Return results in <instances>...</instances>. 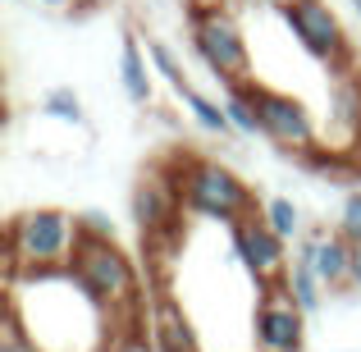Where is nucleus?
Instances as JSON below:
<instances>
[{
	"label": "nucleus",
	"instance_id": "nucleus-2",
	"mask_svg": "<svg viewBox=\"0 0 361 352\" xmlns=\"http://www.w3.org/2000/svg\"><path fill=\"white\" fill-rule=\"evenodd\" d=\"M82 243V220L51 206L23 211L5 229V284L18 274H42V270H69L73 252Z\"/></svg>",
	"mask_w": 361,
	"mask_h": 352
},
{
	"label": "nucleus",
	"instance_id": "nucleus-19",
	"mask_svg": "<svg viewBox=\"0 0 361 352\" xmlns=\"http://www.w3.org/2000/svg\"><path fill=\"white\" fill-rule=\"evenodd\" d=\"M147 55H151V64H156V73H160V78H165L174 92H183V87H188V73H183V64L174 60V51H169V46L147 42Z\"/></svg>",
	"mask_w": 361,
	"mask_h": 352
},
{
	"label": "nucleus",
	"instance_id": "nucleus-20",
	"mask_svg": "<svg viewBox=\"0 0 361 352\" xmlns=\"http://www.w3.org/2000/svg\"><path fill=\"white\" fill-rule=\"evenodd\" d=\"M338 233L348 243H361V193H348L343 206H338Z\"/></svg>",
	"mask_w": 361,
	"mask_h": 352
},
{
	"label": "nucleus",
	"instance_id": "nucleus-22",
	"mask_svg": "<svg viewBox=\"0 0 361 352\" xmlns=\"http://www.w3.org/2000/svg\"><path fill=\"white\" fill-rule=\"evenodd\" d=\"M37 9H51V14H73V9H82L87 0H32Z\"/></svg>",
	"mask_w": 361,
	"mask_h": 352
},
{
	"label": "nucleus",
	"instance_id": "nucleus-13",
	"mask_svg": "<svg viewBox=\"0 0 361 352\" xmlns=\"http://www.w3.org/2000/svg\"><path fill=\"white\" fill-rule=\"evenodd\" d=\"M224 110H229L233 128L256 138L261 133V110H256V83H224Z\"/></svg>",
	"mask_w": 361,
	"mask_h": 352
},
{
	"label": "nucleus",
	"instance_id": "nucleus-25",
	"mask_svg": "<svg viewBox=\"0 0 361 352\" xmlns=\"http://www.w3.org/2000/svg\"><path fill=\"white\" fill-rule=\"evenodd\" d=\"M256 5H265V9H279V14H288L298 0H256Z\"/></svg>",
	"mask_w": 361,
	"mask_h": 352
},
{
	"label": "nucleus",
	"instance_id": "nucleus-23",
	"mask_svg": "<svg viewBox=\"0 0 361 352\" xmlns=\"http://www.w3.org/2000/svg\"><path fill=\"white\" fill-rule=\"evenodd\" d=\"M233 0H188V9H192V14H206V9H229Z\"/></svg>",
	"mask_w": 361,
	"mask_h": 352
},
{
	"label": "nucleus",
	"instance_id": "nucleus-3",
	"mask_svg": "<svg viewBox=\"0 0 361 352\" xmlns=\"http://www.w3.org/2000/svg\"><path fill=\"white\" fill-rule=\"evenodd\" d=\"M178 178V193H183V206L206 220H220V224H238L256 211V197L252 188L243 183L233 169H224L220 160H206V156H188L178 165H169Z\"/></svg>",
	"mask_w": 361,
	"mask_h": 352
},
{
	"label": "nucleus",
	"instance_id": "nucleus-15",
	"mask_svg": "<svg viewBox=\"0 0 361 352\" xmlns=\"http://www.w3.org/2000/svg\"><path fill=\"white\" fill-rule=\"evenodd\" d=\"M0 352H42L37 339L27 334V320L14 302L5 298V311H0Z\"/></svg>",
	"mask_w": 361,
	"mask_h": 352
},
{
	"label": "nucleus",
	"instance_id": "nucleus-21",
	"mask_svg": "<svg viewBox=\"0 0 361 352\" xmlns=\"http://www.w3.org/2000/svg\"><path fill=\"white\" fill-rule=\"evenodd\" d=\"M97 352H156L151 344H142V334L137 329H110L106 334V344H101Z\"/></svg>",
	"mask_w": 361,
	"mask_h": 352
},
{
	"label": "nucleus",
	"instance_id": "nucleus-16",
	"mask_svg": "<svg viewBox=\"0 0 361 352\" xmlns=\"http://www.w3.org/2000/svg\"><path fill=\"white\" fill-rule=\"evenodd\" d=\"M288 293L298 298V307H302V311H316V307H320V298H325V284L316 279V270H311L302 256L293 261V270H288Z\"/></svg>",
	"mask_w": 361,
	"mask_h": 352
},
{
	"label": "nucleus",
	"instance_id": "nucleus-11",
	"mask_svg": "<svg viewBox=\"0 0 361 352\" xmlns=\"http://www.w3.org/2000/svg\"><path fill=\"white\" fill-rule=\"evenodd\" d=\"M147 329H151V348H156V352H202L197 329L188 325L183 307H178L174 298L147 302Z\"/></svg>",
	"mask_w": 361,
	"mask_h": 352
},
{
	"label": "nucleus",
	"instance_id": "nucleus-26",
	"mask_svg": "<svg viewBox=\"0 0 361 352\" xmlns=\"http://www.w3.org/2000/svg\"><path fill=\"white\" fill-rule=\"evenodd\" d=\"M348 5H353V9H357V18H361V0H348Z\"/></svg>",
	"mask_w": 361,
	"mask_h": 352
},
{
	"label": "nucleus",
	"instance_id": "nucleus-7",
	"mask_svg": "<svg viewBox=\"0 0 361 352\" xmlns=\"http://www.w3.org/2000/svg\"><path fill=\"white\" fill-rule=\"evenodd\" d=\"M283 23H288V32L302 42V51L311 60H325V64L348 60V32L338 23V14L329 9V0H298L283 14Z\"/></svg>",
	"mask_w": 361,
	"mask_h": 352
},
{
	"label": "nucleus",
	"instance_id": "nucleus-12",
	"mask_svg": "<svg viewBox=\"0 0 361 352\" xmlns=\"http://www.w3.org/2000/svg\"><path fill=\"white\" fill-rule=\"evenodd\" d=\"M147 60L151 55L142 51V42L133 32H123V46H119V83L123 92H128L137 106H147L151 101V73H147Z\"/></svg>",
	"mask_w": 361,
	"mask_h": 352
},
{
	"label": "nucleus",
	"instance_id": "nucleus-10",
	"mask_svg": "<svg viewBox=\"0 0 361 352\" xmlns=\"http://www.w3.org/2000/svg\"><path fill=\"white\" fill-rule=\"evenodd\" d=\"M298 256L316 270V279L325 284V289H343V284H353V243H348L343 233L311 229L298 243Z\"/></svg>",
	"mask_w": 361,
	"mask_h": 352
},
{
	"label": "nucleus",
	"instance_id": "nucleus-17",
	"mask_svg": "<svg viewBox=\"0 0 361 352\" xmlns=\"http://www.w3.org/2000/svg\"><path fill=\"white\" fill-rule=\"evenodd\" d=\"M261 215H265V224H270L274 233L283 238V243H293V238H302V211L288 202V197H270V202L261 206Z\"/></svg>",
	"mask_w": 361,
	"mask_h": 352
},
{
	"label": "nucleus",
	"instance_id": "nucleus-5",
	"mask_svg": "<svg viewBox=\"0 0 361 352\" xmlns=\"http://www.w3.org/2000/svg\"><path fill=\"white\" fill-rule=\"evenodd\" d=\"M256 110H261V133L279 151H293V156H316V119H311V110L302 106L298 97L256 87Z\"/></svg>",
	"mask_w": 361,
	"mask_h": 352
},
{
	"label": "nucleus",
	"instance_id": "nucleus-8",
	"mask_svg": "<svg viewBox=\"0 0 361 352\" xmlns=\"http://www.w3.org/2000/svg\"><path fill=\"white\" fill-rule=\"evenodd\" d=\"M302 316L298 298L283 284H265L256 307V352H302Z\"/></svg>",
	"mask_w": 361,
	"mask_h": 352
},
{
	"label": "nucleus",
	"instance_id": "nucleus-24",
	"mask_svg": "<svg viewBox=\"0 0 361 352\" xmlns=\"http://www.w3.org/2000/svg\"><path fill=\"white\" fill-rule=\"evenodd\" d=\"M353 284L361 289V243H353Z\"/></svg>",
	"mask_w": 361,
	"mask_h": 352
},
{
	"label": "nucleus",
	"instance_id": "nucleus-9",
	"mask_svg": "<svg viewBox=\"0 0 361 352\" xmlns=\"http://www.w3.org/2000/svg\"><path fill=\"white\" fill-rule=\"evenodd\" d=\"M178 211H183V193H178V178L174 169L165 174H147L133 193V220L142 224V233L160 238L178 224Z\"/></svg>",
	"mask_w": 361,
	"mask_h": 352
},
{
	"label": "nucleus",
	"instance_id": "nucleus-18",
	"mask_svg": "<svg viewBox=\"0 0 361 352\" xmlns=\"http://www.w3.org/2000/svg\"><path fill=\"white\" fill-rule=\"evenodd\" d=\"M42 110H46L51 119H60V123H82V101L73 97L69 87H51V92L42 97Z\"/></svg>",
	"mask_w": 361,
	"mask_h": 352
},
{
	"label": "nucleus",
	"instance_id": "nucleus-6",
	"mask_svg": "<svg viewBox=\"0 0 361 352\" xmlns=\"http://www.w3.org/2000/svg\"><path fill=\"white\" fill-rule=\"evenodd\" d=\"M233 229V256L247 265V274L256 279V289H265V284H283L288 279V252H283V238L265 224V215H247V220L229 224Z\"/></svg>",
	"mask_w": 361,
	"mask_h": 352
},
{
	"label": "nucleus",
	"instance_id": "nucleus-1",
	"mask_svg": "<svg viewBox=\"0 0 361 352\" xmlns=\"http://www.w3.org/2000/svg\"><path fill=\"white\" fill-rule=\"evenodd\" d=\"M73 279L87 289V298L106 311L110 329H137L142 316V302H137V270L133 261L115 247V238H101L82 229V243L73 252Z\"/></svg>",
	"mask_w": 361,
	"mask_h": 352
},
{
	"label": "nucleus",
	"instance_id": "nucleus-4",
	"mask_svg": "<svg viewBox=\"0 0 361 352\" xmlns=\"http://www.w3.org/2000/svg\"><path fill=\"white\" fill-rule=\"evenodd\" d=\"M192 46L220 83H247V73H252V51H247V37H243L238 18H233V9L192 14Z\"/></svg>",
	"mask_w": 361,
	"mask_h": 352
},
{
	"label": "nucleus",
	"instance_id": "nucleus-14",
	"mask_svg": "<svg viewBox=\"0 0 361 352\" xmlns=\"http://www.w3.org/2000/svg\"><path fill=\"white\" fill-rule=\"evenodd\" d=\"M178 97H183V106L192 110V119L202 123L206 133H215V138H229V133H238L233 128V119H229V110L220 106V101H211V97H202V92L192 87V83H188L183 92H178Z\"/></svg>",
	"mask_w": 361,
	"mask_h": 352
}]
</instances>
